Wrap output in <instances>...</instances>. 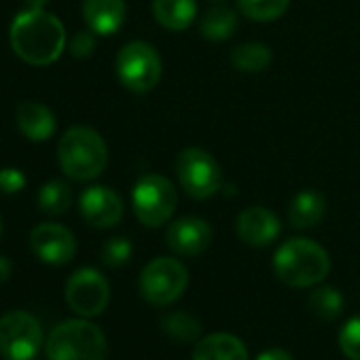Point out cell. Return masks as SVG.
Returning a JSON list of instances; mask_svg holds the SVG:
<instances>
[{"label": "cell", "instance_id": "cell-24", "mask_svg": "<svg viewBox=\"0 0 360 360\" xmlns=\"http://www.w3.org/2000/svg\"><path fill=\"white\" fill-rule=\"evenodd\" d=\"M307 307L320 320H335L343 311V295L335 286H316L307 297Z\"/></svg>", "mask_w": 360, "mask_h": 360}, {"label": "cell", "instance_id": "cell-21", "mask_svg": "<svg viewBox=\"0 0 360 360\" xmlns=\"http://www.w3.org/2000/svg\"><path fill=\"white\" fill-rule=\"evenodd\" d=\"M271 49L263 43H242L231 51V66L246 75L265 72L271 64Z\"/></svg>", "mask_w": 360, "mask_h": 360}, {"label": "cell", "instance_id": "cell-19", "mask_svg": "<svg viewBox=\"0 0 360 360\" xmlns=\"http://www.w3.org/2000/svg\"><path fill=\"white\" fill-rule=\"evenodd\" d=\"M326 212V200L314 189H303L297 193L288 208V221L295 229H307L322 221Z\"/></svg>", "mask_w": 360, "mask_h": 360}, {"label": "cell", "instance_id": "cell-27", "mask_svg": "<svg viewBox=\"0 0 360 360\" xmlns=\"http://www.w3.org/2000/svg\"><path fill=\"white\" fill-rule=\"evenodd\" d=\"M131 259V242L127 238H110L102 246V263L110 269L123 267Z\"/></svg>", "mask_w": 360, "mask_h": 360}, {"label": "cell", "instance_id": "cell-33", "mask_svg": "<svg viewBox=\"0 0 360 360\" xmlns=\"http://www.w3.org/2000/svg\"><path fill=\"white\" fill-rule=\"evenodd\" d=\"M0 236H3V219H0Z\"/></svg>", "mask_w": 360, "mask_h": 360}, {"label": "cell", "instance_id": "cell-32", "mask_svg": "<svg viewBox=\"0 0 360 360\" xmlns=\"http://www.w3.org/2000/svg\"><path fill=\"white\" fill-rule=\"evenodd\" d=\"M24 3L28 5V9H45L49 0H24Z\"/></svg>", "mask_w": 360, "mask_h": 360}, {"label": "cell", "instance_id": "cell-26", "mask_svg": "<svg viewBox=\"0 0 360 360\" xmlns=\"http://www.w3.org/2000/svg\"><path fill=\"white\" fill-rule=\"evenodd\" d=\"M339 347L345 358L360 360V314L352 316L339 330Z\"/></svg>", "mask_w": 360, "mask_h": 360}, {"label": "cell", "instance_id": "cell-12", "mask_svg": "<svg viewBox=\"0 0 360 360\" xmlns=\"http://www.w3.org/2000/svg\"><path fill=\"white\" fill-rule=\"evenodd\" d=\"M79 210L91 227L110 229L123 219V200L110 187L94 185L81 193Z\"/></svg>", "mask_w": 360, "mask_h": 360}, {"label": "cell", "instance_id": "cell-22", "mask_svg": "<svg viewBox=\"0 0 360 360\" xmlns=\"http://www.w3.org/2000/svg\"><path fill=\"white\" fill-rule=\"evenodd\" d=\"M161 330L178 343H191L202 337V322L189 311H172L161 318Z\"/></svg>", "mask_w": 360, "mask_h": 360}, {"label": "cell", "instance_id": "cell-13", "mask_svg": "<svg viewBox=\"0 0 360 360\" xmlns=\"http://www.w3.org/2000/svg\"><path fill=\"white\" fill-rule=\"evenodd\" d=\"M165 242L180 257H198L212 242V227L200 217H183L167 227Z\"/></svg>", "mask_w": 360, "mask_h": 360}, {"label": "cell", "instance_id": "cell-31", "mask_svg": "<svg viewBox=\"0 0 360 360\" xmlns=\"http://www.w3.org/2000/svg\"><path fill=\"white\" fill-rule=\"evenodd\" d=\"M13 274V263L7 257H0V284H5Z\"/></svg>", "mask_w": 360, "mask_h": 360}, {"label": "cell", "instance_id": "cell-23", "mask_svg": "<svg viewBox=\"0 0 360 360\" xmlns=\"http://www.w3.org/2000/svg\"><path fill=\"white\" fill-rule=\"evenodd\" d=\"M37 202L45 214H51V217L66 214L72 206V189L64 180H49V183H45L39 189Z\"/></svg>", "mask_w": 360, "mask_h": 360}, {"label": "cell", "instance_id": "cell-9", "mask_svg": "<svg viewBox=\"0 0 360 360\" xmlns=\"http://www.w3.org/2000/svg\"><path fill=\"white\" fill-rule=\"evenodd\" d=\"M43 347V328L39 320L22 309L0 318V354L7 360H32Z\"/></svg>", "mask_w": 360, "mask_h": 360}, {"label": "cell", "instance_id": "cell-10", "mask_svg": "<svg viewBox=\"0 0 360 360\" xmlns=\"http://www.w3.org/2000/svg\"><path fill=\"white\" fill-rule=\"evenodd\" d=\"M110 301L108 280L94 267L77 269L66 282V303L79 316H100Z\"/></svg>", "mask_w": 360, "mask_h": 360}, {"label": "cell", "instance_id": "cell-18", "mask_svg": "<svg viewBox=\"0 0 360 360\" xmlns=\"http://www.w3.org/2000/svg\"><path fill=\"white\" fill-rule=\"evenodd\" d=\"M150 7L157 24L172 32L187 30L198 18L195 0H153Z\"/></svg>", "mask_w": 360, "mask_h": 360}, {"label": "cell", "instance_id": "cell-4", "mask_svg": "<svg viewBox=\"0 0 360 360\" xmlns=\"http://www.w3.org/2000/svg\"><path fill=\"white\" fill-rule=\"evenodd\" d=\"M45 352L49 360H104L106 337L89 320H66L49 333Z\"/></svg>", "mask_w": 360, "mask_h": 360}, {"label": "cell", "instance_id": "cell-29", "mask_svg": "<svg viewBox=\"0 0 360 360\" xmlns=\"http://www.w3.org/2000/svg\"><path fill=\"white\" fill-rule=\"evenodd\" d=\"M26 187V176L18 167H3L0 169V191L7 195H15Z\"/></svg>", "mask_w": 360, "mask_h": 360}, {"label": "cell", "instance_id": "cell-6", "mask_svg": "<svg viewBox=\"0 0 360 360\" xmlns=\"http://www.w3.org/2000/svg\"><path fill=\"white\" fill-rule=\"evenodd\" d=\"M176 176L183 191L193 200H208L223 187V169L219 161L200 146L180 150L176 159Z\"/></svg>", "mask_w": 360, "mask_h": 360}, {"label": "cell", "instance_id": "cell-17", "mask_svg": "<svg viewBox=\"0 0 360 360\" xmlns=\"http://www.w3.org/2000/svg\"><path fill=\"white\" fill-rule=\"evenodd\" d=\"M193 360H250L246 343L231 333H212L198 341Z\"/></svg>", "mask_w": 360, "mask_h": 360}, {"label": "cell", "instance_id": "cell-3", "mask_svg": "<svg viewBox=\"0 0 360 360\" xmlns=\"http://www.w3.org/2000/svg\"><path fill=\"white\" fill-rule=\"evenodd\" d=\"M58 161L68 178L87 183L104 172L108 163V146L96 129L77 125L66 129L60 138Z\"/></svg>", "mask_w": 360, "mask_h": 360}, {"label": "cell", "instance_id": "cell-25", "mask_svg": "<svg viewBox=\"0 0 360 360\" xmlns=\"http://www.w3.org/2000/svg\"><path fill=\"white\" fill-rule=\"evenodd\" d=\"M238 7L244 18L265 24L280 20L288 11L290 0H238Z\"/></svg>", "mask_w": 360, "mask_h": 360}, {"label": "cell", "instance_id": "cell-8", "mask_svg": "<svg viewBox=\"0 0 360 360\" xmlns=\"http://www.w3.org/2000/svg\"><path fill=\"white\" fill-rule=\"evenodd\" d=\"M115 70L121 85L134 94H146L161 79V58L157 49L144 41L123 45L115 60Z\"/></svg>", "mask_w": 360, "mask_h": 360}, {"label": "cell", "instance_id": "cell-1", "mask_svg": "<svg viewBox=\"0 0 360 360\" xmlns=\"http://www.w3.org/2000/svg\"><path fill=\"white\" fill-rule=\"evenodd\" d=\"M9 41L15 56L26 64L49 66L64 53L66 28L45 9H26L13 20Z\"/></svg>", "mask_w": 360, "mask_h": 360}, {"label": "cell", "instance_id": "cell-28", "mask_svg": "<svg viewBox=\"0 0 360 360\" xmlns=\"http://www.w3.org/2000/svg\"><path fill=\"white\" fill-rule=\"evenodd\" d=\"M96 37L91 30H81L70 39V56L77 60H87L91 58V53L96 51Z\"/></svg>", "mask_w": 360, "mask_h": 360}, {"label": "cell", "instance_id": "cell-11", "mask_svg": "<svg viewBox=\"0 0 360 360\" xmlns=\"http://www.w3.org/2000/svg\"><path fill=\"white\" fill-rule=\"evenodd\" d=\"M30 248L43 263L60 267L75 259L77 240L68 227L58 223H43L32 229Z\"/></svg>", "mask_w": 360, "mask_h": 360}, {"label": "cell", "instance_id": "cell-7", "mask_svg": "<svg viewBox=\"0 0 360 360\" xmlns=\"http://www.w3.org/2000/svg\"><path fill=\"white\" fill-rule=\"evenodd\" d=\"M178 195L169 180L161 174H144L131 191V206L136 219L144 227H161L176 212Z\"/></svg>", "mask_w": 360, "mask_h": 360}, {"label": "cell", "instance_id": "cell-20", "mask_svg": "<svg viewBox=\"0 0 360 360\" xmlns=\"http://www.w3.org/2000/svg\"><path fill=\"white\" fill-rule=\"evenodd\" d=\"M236 32H238V13L227 5L210 7L200 20V34L206 41L223 43L229 41Z\"/></svg>", "mask_w": 360, "mask_h": 360}, {"label": "cell", "instance_id": "cell-5", "mask_svg": "<svg viewBox=\"0 0 360 360\" xmlns=\"http://www.w3.org/2000/svg\"><path fill=\"white\" fill-rule=\"evenodd\" d=\"M189 286V271L178 259L157 257L140 271L138 288L146 303L155 307L172 305Z\"/></svg>", "mask_w": 360, "mask_h": 360}, {"label": "cell", "instance_id": "cell-15", "mask_svg": "<svg viewBox=\"0 0 360 360\" xmlns=\"http://www.w3.org/2000/svg\"><path fill=\"white\" fill-rule=\"evenodd\" d=\"M125 0H83V20L98 37H110L125 22Z\"/></svg>", "mask_w": 360, "mask_h": 360}, {"label": "cell", "instance_id": "cell-2", "mask_svg": "<svg viewBox=\"0 0 360 360\" xmlns=\"http://www.w3.org/2000/svg\"><path fill=\"white\" fill-rule=\"evenodd\" d=\"M274 274L292 288L318 286L330 271L328 252L307 238L286 240L274 255Z\"/></svg>", "mask_w": 360, "mask_h": 360}, {"label": "cell", "instance_id": "cell-14", "mask_svg": "<svg viewBox=\"0 0 360 360\" xmlns=\"http://www.w3.org/2000/svg\"><path fill=\"white\" fill-rule=\"evenodd\" d=\"M280 231H282L280 219L263 206H250L244 212H240V217L236 219L238 238L252 248H265L274 244Z\"/></svg>", "mask_w": 360, "mask_h": 360}, {"label": "cell", "instance_id": "cell-30", "mask_svg": "<svg viewBox=\"0 0 360 360\" xmlns=\"http://www.w3.org/2000/svg\"><path fill=\"white\" fill-rule=\"evenodd\" d=\"M255 360H295L284 347H269L265 352H261Z\"/></svg>", "mask_w": 360, "mask_h": 360}, {"label": "cell", "instance_id": "cell-16", "mask_svg": "<svg viewBox=\"0 0 360 360\" xmlns=\"http://www.w3.org/2000/svg\"><path fill=\"white\" fill-rule=\"evenodd\" d=\"M15 121H18L20 131L32 142H45L53 138L58 129V121L51 108L34 100H26L18 106Z\"/></svg>", "mask_w": 360, "mask_h": 360}]
</instances>
